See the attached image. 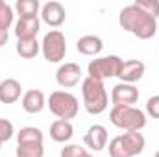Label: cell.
I'll list each match as a JSON object with an SVG mask.
<instances>
[{
	"mask_svg": "<svg viewBox=\"0 0 159 157\" xmlns=\"http://www.w3.org/2000/svg\"><path fill=\"white\" fill-rule=\"evenodd\" d=\"M119 24L126 32H129L131 35H135L143 41L152 39L157 34V19L146 15L143 9H139L133 4L120 9Z\"/></svg>",
	"mask_w": 159,
	"mask_h": 157,
	"instance_id": "1",
	"label": "cell"
},
{
	"mask_svg": "<svg viewBox=\"0 0 159 157\" xmlns=\"http://www.w3.org/2000/svg\"><path fill=\"white\" fill-rule=\"evenodd\" d=\"M109 155L111 157H133L129 154V150L126 148V144H124V141H122L120 135L113 137L109 141Z\"/></svg>",
	"mask_w": 159,
	"mask_h": 157,
	"instance_id": "22",
	"label": "cell"
},
{
	"mask_svg": "<svg viewBox=\"0 0 159 157\" xmlns=\"http://www.w3.org/2000/svg\"><path fill=\"white\" fill-rule=\"evenodd\" d=\"M41 19H43V22H46L48 26L57 28V26H61V24L65 22L67 11H65V7H63L61 2L50 0V2H46V4L41 7Z\"/></svg>",
	"mask_w": 159,
	"mask_h": 157,
	"instance_id": "8",
	"label": "cell"
},
{
	"mask_svg": "<svg viewBox=\"0 0 159 157\" xmlns=\"http://www.w3.org/2000/svg\"><path fill=\"white\" fill-rule=\"evenodd\" d=\"M0 150H2V142H0Z\"/></svg>",
	"mask_w": 159,
	"mask_h": 157,
	"instance_id": "31",
	"label": "cell"
},
{
	"mask_svg": "<svg viewBox=\"0 0 159 157\" xmlns=\"http://www.w3.org/2000/svg\"><path fill=\"white\" fill-rule=\"evenodd\" d=\"M120 67H122V59L119 56H104V57H96L89 63L87 67V74L89 78L94 79H107L119 76Z\"/></svg>",
	"mask_w": 159,
	"mask_h": 157,
	"instance_id": "6",
	"label": "cell"
},
{
	"mask_svg": "<svg viewBox=\"0 0 159 157\" xmlns=\"http://www.w3.org/2000/svg\"><path fill=\"white\" fill-rule=\"evenodd\" d=\"M0 2H2V0H0Z\"/></svg>",
	"mask_w": 159,
	"mask_h": 157,
	"instance_id": "32",
	"label": "cell"
},
{
	"mask_svg": "<svg viewBox=\"0 0 159 157\" xmlns=\"http://www.w3.org/2000/svg\"><path fill=\"white\" fill-rule=\"evenodd\" d=\"M133 6H137L139 9H143L146 15L157 19L159 17V0H135Z\"/></svg>",
	"mask_w": 159,
	"mask_h": 157,
	"instance_id": "24",
	"label": "cell"
},
{
	"mask_svg": "<svg viewBox=\"0 0 159 157\" xmlns=\"http://www.w3.org/2000/svg\"><path fill=\"white\" fill-rule=\"evenodd\" d=\"M22 94V85L15 78H6L0 81V102L2 104H15Z\"/></svg>",
	"mask_w": 159,
	"mask_h": 157,
	"instance_id": "14",
	"label": "cell"
},
{
	"mask_svg": "<svg viewBox=\"0 0 159 157\" xmlns=\"http://www.w3.org/2000/svg\"><path fill=\"white\" fill-rule=\"evenodd\" d=\"M139 100V89L131 83H117L111 91L113 105H133Z\"/></svg>",
	"mask_w": 159,
	"mask_h": 157,
	"instance_id": "7",
	"label": "cell"
},
{
	"mask_svg": "<svg viewBox=\"0 0 159 157\" xmlns=\"http://www.w3.org/2000/svg\"><path fill=\"white\" fill-rule=\"evenodd\" d=\"M44 148L41 142H22L17 146V157H43Z\"/></svg>",
	"mask_w": 159,
	"mask_h": 157,
	"instance_id": "21",
	"label": "cell"
},
{
	"mask_svg": "<svg viewBox=\"0 0 159 157\" xmlns=\"http://www.w3.org/2000/svg\"><path fill=\"white\" fill-rule=\"evenodd\" d=\"M144 70H146V65L141 61V59H128V61H122V67H120V72L117 78H120L122 83H135L144 76Z\"/></svg>",
	"mask_w": 159,
	"mask_h": 157,
	"instance_id": "11",
	"label": "cell"
},
{
	"mask_svg": "<svg viewBox=\"0 0 159 157\" xmlns=\"http://www.w3.org/2000/svg\"><path fill=\"white\" fill-rule=\"evenodd\" d=\"M113 126L124 131H141L146 126V113L135 105H113L109 111Z\"/></svg>",
	"mask_w": 159,
	"mask_h": 157,
	"instance_id": "3",
	"label": "cell"
},
{
	"mask_svg": "<svg viewBox=\"0 0 159 157\" xmlns=\"http://www.w3.org/2000/svg\"><path fill=\"white\" fill-rule=\"evenodd\" d=\"M104 48V41L98 35H83L76 41V50L83 56H98Z\"/></svg>",
	"mask_w": 159,
	"mask_h": 157,
	"instance_id": "16",
	"label": "cell"
},
{
	"mask_svg": "<svg viewBox=\"0 0 159 157\" xmlns=\"http://www.w3.org/2000/svg\"><path fill=\"white\" fill-rule=\"evenodd\" d=\"M17 54L24 59H34L41 52V43L37 39H19L17 41Z\"/></svg>",
	"mask_w": 159,
	"mask_h": 157,
	"instance_id": "18",
	"label": "cell"
},
{
	"mask_svg": "<svg viewBox=\"0 0 159 157\" xmlns=\"http://www.w3.org/2000/svg\"><path fill=\"white\" fill-rule=\"evenodd\" d=\"M107 129H106V126H102V124H93L89 129H87V133L83 135V142H85V146L87 148H91V150H94V152H102L106 146H107Z\"/></svg>",
	"mask_w": 159,
	"mask_h": 157,
	"instance_id": "10",
	"label": "cell"
},
{
	"mask_svg": "<svg viewBox=\"0 0 159 157\" xmlns=\"http://www.w3.org/2000/svg\"><path fill=\"white\" fill-rule=\"evenodd\" d=\"M41 52L48 63H59L67 56V39L59 30H50L41 43Z\"/></svg>",
	"mask_w": 159,
	"mask_h": 157,
	"instance_id": "5",
	"label": "cell"
},
{
	"mask_svg": "<svg viewBox=\"0 0 159 157\" xmlns=\"http://www.w3.org/2000/svg\"><path fill=\"white\" fill-rule=\"evenodd\" d=\"M146 115L152 118H159V94L148 98V102H146Z\"/></svg>",
	"mask_w": 159,
	"mask_h": 157,
	"instance_id": "27",
	"label": "cell"
},
{
	"mask_svg": "<svg viewBox=\"0 0 159 157\" xmlns=\"http://www.w3.org/2000/svg\"><path fill=\"white\" fill-rule=\"evenodd\" d=\"M39 30H41L39 17L19 19L17 24H15V35H17V39H37Z\"/></svg>",
	"mask_w": 159,
	"mask_h": 157,
	"instance_id": "13",
	"label": "cell"
},
{
	"mask_svg": "<svg viewBox=\"0 0 159 157\" xmlns=\"http://www.w3.org/2000/svg\"><path fill=\"white\" fill-rule=\"evenodd\" d=\"M81 79V69L78 63H63L59 65L57 72H56V81L59 87L70 89L74 85H78Z\"/></svg>",
	"mask_w": 159,
	"mask_h": 157,
	"instance_id": "9",
	"label": "cell"
},
{
	"mask_svg": "<svg viewBox=\"0 0 159 157\" xmlns=\"http://www.w3.org/2000/svg\"><path fill=\"white\" fill-rule=\"evenodd\" d=\"M120 137H122V141H124L126 148L129 150V154H131L133 157L144 152L146 139H144V135H143L141 131H126V133H122Z\"/></svg>",
	"mask_w": 159,
	"mask_h": 157,
	"instance_id": "17",
	"label": "cell"
},
{
	"mask_svg": "<svg viewBox=\"0 0 159 157\" xmlns=\"http://www.w3.org/2000/svg\"><path fill=\"white\" fill-rule=\"evenodd\" d=\"M17 141H19V144H22V142H41V144H43L44 135H43V131H41L39 128H35V126H26V128H22V129L17 133Z\"/></svg>",
	"mask_w": 159,
	"mask_h": 157,
	"instance_id": "20",
	"label": "cell"
},
{
	"mask_svg": "<svg viewBox=\"0 0 159 157\" xmlns=\"http://www.w3.org/2000/svg\"><path fill=\"white\" fill-rule=\"evenodd\" d=\"M154 157H159V150H157V152H156V155H154Z\"/></svg>",
	"mask_w": 159,
	"mask_h": 157,
	"instance_id": "30",
	"label": "cell"
},
{
	"mask_svg": "<svg viewBox=\"0 0 159 157\" xmlns=\"http://www.w3.org/2000/svg\"><path fill=\"white\" fill-rule=\"evenodd\" d=\"M81 98L89 115H100L109 105V96L102 79L87 78L81 81Z\"/></svg>",
	"mask_w": 159,
	"mask_h": 157,
	"instance_id": "2",
	"label": "cell"
},
{
	"mask_svg": "<svg viewBox=\"0 0 159 157\" xmlns=\"http://www.w3.org/2000/svg\"><path fill=\"white\" fill-rule=\"evenodd\" d=\"M7 37H9V35H7V30L0 28V48H2V46L7 43Z\"/></svg>",
	"mask_w": 159,
	"mask_h": 157,
	"instance_id": "28",
	"label": "cell"
},
{
	"mask_svg": "<svg viewBox=\"0 0 159 157\" xmlns=\"http://www.w3.org/2000/svg\"><path fill=\"white\" fill-rule=\"evenodd\" d=\"M15 135V128H13V122L7 120V118H0V142H7L11 137Z\"/></svg>",
	"mask_w": 159,
	"mask_h": 157,
	"instance_id": "25",
	"label": "cell"
},
{
	"mask_svg": "<svg viewBox=\"0 0 159 157\" xmlns=\"http://www.w3.org/2000/svg\"><path fill=\"white\" fill-rule=\"evenodd\" d=\"M13 17H15V13H13V7L7 4V2H0V28H4V30H9V26L13 24Z\"/></svg>",
	"mask_w": 159,
	"mask_h": 157,
	"instance_id": "23",
	"label": "cell"
},
{
	"mask_svg": "<svg viewBox=\"0 0 159 157\" xmlns=\"http://www.w3.org/2000/svg\"><path fill=\"white\" fill-rule=\"evenodd\" d=\"M83 157H94V155H91V154H89V152H87V154H85V155Z\"/></svg>",
	"mask_w": 159,
	"mask_h": 157,
	"instance_id": "29",
	"label": "cell"
},
{
	"mask_svg": "<svg viewBox=\"0 0 159 157\" xmlns=\"http://www.w3.org/2000/svg\"><path fill=\"white\" fill-rule=\"evenodd\" d=\"M74 135V128L70 124V120H54L50 126V139L56 142H69Z\"/></svg>",
	"mask_w": 159,
	"mask_h": 157,
	"instance_id": "15",
	"label": "cell"
},
{
	"mask_svg": "<svg viewBox=\"0 0 159 157\" xmlns=\"http://www.w3.org/2000/svg\"><path fill=\"white\" fill-rule=\"evenodd\" d=\"M46 105L50 107V111L61 120H70L78 115L80 111V104L78 98L69 92V91H54L50 96H48V102Z\"/></svg>",
	"mask_w": 159,
	"mask_h": 157,
	"instance_id": "4",
	"label": "cell"
},
{
	"mask_svg": "<svg viewBox=\"0 0 159 157\" xmlns=\"http://www.w3.org/2000/svg\"><path fill=\"white\" fill-rule=\"evenodd\" d=\"M85 154H87V148H83L80 144H67L61 150L59 157H83Z\"/></svg>",
	"mask_w": 159,
	"mask_h": 157,
	"instance_id": "26",
	"label": "cell"
},
{
	"mask_svg": "<svg viewBox=\"0 0 159 157\" xmlns=\"http://www.w3.org/2000/svg\"><path fill=\"white\" fill-rule=\"evenodd\" d=\"M20 105L26 113L30 115H35V113H41L46 105V98H44V92L39 91V89H30L22 94L20 98Z\"/></svg>",
	"mask_w": 159,
	"mask_h": 157,
	"instance_id": "12",
	"label": "cell"
},
{
	"mask_svg": "<svg viewBox=\"0 0 159 157\" xmlns=\"http://www.w3.org/2000/svg\"><path fill=\"white\" fill-rule=\"evenodd\" d=\"M15 9H17V13H19V19L39 17L41 4H39V0H17Z\"/></svg>",
	"mask_w": 159,
	"mask_h": 157,
	"instance_id": "19",
	"label": "cell"
}]
</instances>
